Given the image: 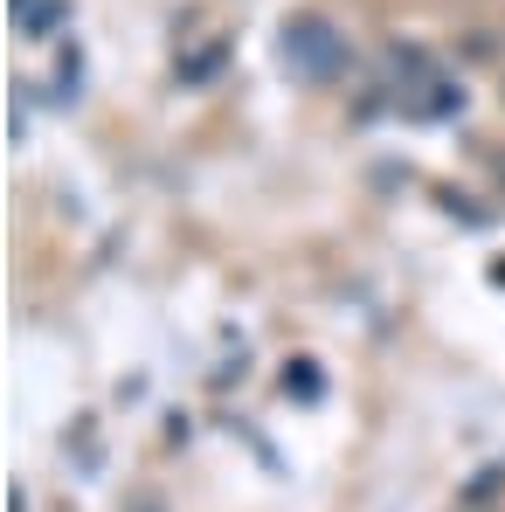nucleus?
I'll return each instance as SVG.
<instances>
[{"instance_id":"1","label":"nucleus","mask_w":505,"mask_h":512,"mask_svg":"<svg viewBox=\"0 0 505 512\" xmlns=\"http://www.w3.org/2000/svg\"><path fill=\"white\" fill-rule=\"evenodd\" d=\"M277 42H284V63H291V77H305V84H333L339 70L353 63L346 35H339L326 14H291Z\"/></svg>"},{"instance_id":"2","label":"nucleus","mask_w":505,"mask_h":512,"mask_svg":"<svg viewBox=\"0 0 505 512\" xmlns=\"http://www.w3.org/2000/svg\"><path fill=\"white\" fill-rule=\"evenodd\" d=\"M63 14H70L63 0H14V28H21V35H56Z\"/></svg>"},{"instance_id":"3","label":"nucleus","mask_w":505,"mask_h":512,"mask_svg":"<svg viewBox=\"0 0 505 512\" xmlns=\"http://www.w3.org/2000/svg\"><path fill=\"white\" fill-rule=\"evenodd\" d=\"M284 388H291V402H319V388H326V374H319L312 360H291V367H284Z\"/></svg>"},{"instance_id":"4","label":"nucleus","mask_w":505,"mask_h":512,"mask_svg":"<svg viewBox=\"0 0 505 512\" xmlns=\"http://www.w3.org/2000/svg\"><path fill=\"white\" fill-rule=\"evenodd\" d=\"M222 56H229V42H208L201 56H187V63H180V84H208V77L222 70Z\"/></svg>"},{"instance_id":"5","label":"nucleus","mask_w":505,"mask_h":512,"mask_svg":"<svg viewBox=\"0 0 505 512\" xmlns=\"http://www.w3.org/2000/svg\"><path fill=\"white\" fill-rule=\"evenodd\" d=\"M492 277H499V284H505V256H499V263H492Z\"/></svg>"}]
</instances>
